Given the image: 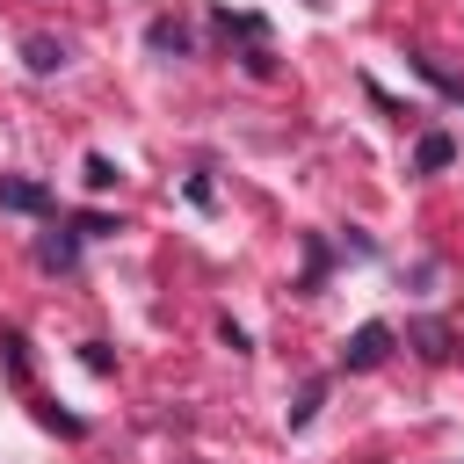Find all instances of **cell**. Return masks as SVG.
<instances>
[{
    "instance_id": "obj_5",
    "label": "cell",
    "mask_w": 464,
    "mask_h": 464,
    "mask_svg": "<svg viewBox=\"0 0 464 464\" xmlns=\"http://www.w3.org/2000/svg\"><path fill=\"white\" fill-rule=\"evenodd\" d=\"M116 181V167H109V152H87V188H109Z\"/></svg>"
},
{
    "instance_id": "obj_3",
    "label": "cell",
    "mask_w": 464,
    "mask_h": 464,
    "mask_svg": "<svg viewBox=\"0 0 464 464\" xmlns=\"http://www.w3.org/2000/svg\"><path fill=\"white\" fill-rule=\"evenodd\" d=\"M450 160H457V145H450L442 130H428V138H420V152H413V167H420V174H435V167H450Z\"/></svg>"
},
{
    "instance_id": "obj_6",
    "label": "cell",
    "mask_w": 464,
    "mask_h": 464,
    "mask_svg": "<svg viewBox=\"0 0 464 464\" xmlns=\"http://www.w3.org/2000/svg\"><path fill=\"white\" fill-rule=\"evenodd\" d=\"M152 51H181V29L174 22H152Z\"/></svg>"
},
{
    "instance_id": "obj_2",
    "label": "cell",
    "mask_w": 464,
    "mask_h": 464,
    "mask_svg": "<svg viewBox=\"0 0 464 464\" xmlns=\"http://www.w3.org/2000/svg\"><path fill=\"white\" fill-rule=\"evenodd\" d=\"M0 203H7V210H29V218L51 210V196H44L36 181H14V174H0Z\"/></svg>"
},
{
    "instance_id": "obj_4",
    "label": "cell",
    "mask_w": 464,
    "mask_h": 464,
    "mask_svg": "<svg viewBox=\"0 0 464 464\" xmlns=\"http://www.w3.org/2000/svg\"><path fill=\"white\" fill-rule=\"evenodd\" d=\"M29 65H36V72H58V65H65V44L36 36V44H29Z\"/></svg>"
},
{
    "instance_id": "obj_1",
    "label": "cell",
    "mask_w": 464,
    "mask_h": 464,
    "mask_svg": "<svg viewBox=\"0 0 464 464\" xmlns=\"http://www.w3.org/2000/svg\"><path fill=\"white\" fill-rule=\"evenodd\" d=\"M384 348H392V326H355V341H348V370H370V362H384Z\"/></svg>"
}]
</instances>
